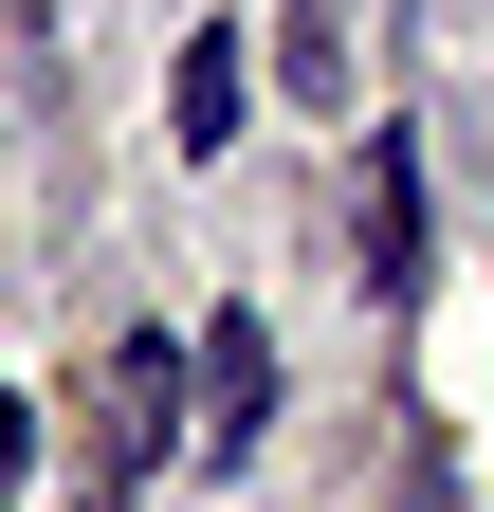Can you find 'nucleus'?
I'll return each mask as SVG.
<instances>
[{
    "label": "nucleus",
    "mask_w": 494,
    "mask_h": 512,
    "mask_svg": "<svg viewBox=\"0 0 494 512\" xmlns=\"http://www.w3.org/2000/svg\"><path fill=\"white\" fill-rule=\"evenodd\" d=\"M165 458H183V348L110 330V366H92V494H147Z\"/></svg>",
    "instance_id": "nucleus-1"
},
{
    "label": "nucleus",
    "mask_w": 494,
    "mask_h": 512,
    "mask_svg": "<svg viewBox=\"0 0 494 512\" xmlns=\"http://www.w3.org/2000/svg\"><path fill=\"white\" fill-rule=\"evenodd\" d=\"M257 439H275V330H257V311H220V330L183 348V458L238 476Z\"/></svg>",
    "instance_id": "nucleus-2"
},
{
    "label": "nucleus",
    "mask_w": 494,
    "mask_h": 512,
    "mask_svg": "<svg viewBox=\"0 0 494 512\" xmlns=\"http://www.w3.org/2000/svg\"><path fill=\"white\" fill-rule=\"evenodd\" d=\"M348 256H366V293H421V256H440V202H421V147H403V128H366V147H348Z\"/></svg>",
    "instance_id": "nucleus-3"
},
{
    "label": "nucleus",
    "mask_w": 494,
    "mask_h": 512,
    "mask_svg": "<svg viewBox=\"0 0 494 512\" xmlns=\"http://www.w3.org/2000/svg\"><path fill=\"white\" fill-rule=\"evenodd\" d=\"M238 128H257V55H238V37L202 19V37L165 55V147H183V165H220Z\"/></svg>",
    "instance_id": "nucleus-4"
},
{
    "label": "nucleus",
    "mask_w": 494,
    "mask_h": 512,
    "mask_svg": "<svg viewBox=\"0 0 494 512\" xmlns=\"http://www.w3.org/2000/svg\"><path fill=\"white\" fill-rule=\"evenodd\" d=\"M275 74H293V92H312V110L348 92V37H330V0H293V37H275Z\"/></svg>",
    "instance_id": "nucleus-5"
},
{
    "label": "nucleus",
    "mask_w": 494,
    "mask_h": 512,
    "mask_svg": "<svg viewBox=\"0 0 494 512\" xmlns=\"http://www.w3.org/2000/svg\"><path fill=\"white\" fill-rule=\"evenodd\" d=\"M19 476H37V403L0 384V512H19Z\"/></svg>",
    "instance_id": "nucleus-6"
},
{
    "label": "nucleus",
    "mask_w": 494,
    "mask_h": 512,
    "mask_svg": "<svg viewBox=\"0 0 494 512\" xmlns=\"http://www.w3.org/2000/svg\"><path fill=\"white\" fill-rule=\"evenodd\" d=\"M92 512H129V494H92Z\"/></svg>",
    "instance_id": "nucleus-7"
}]
</instances>
